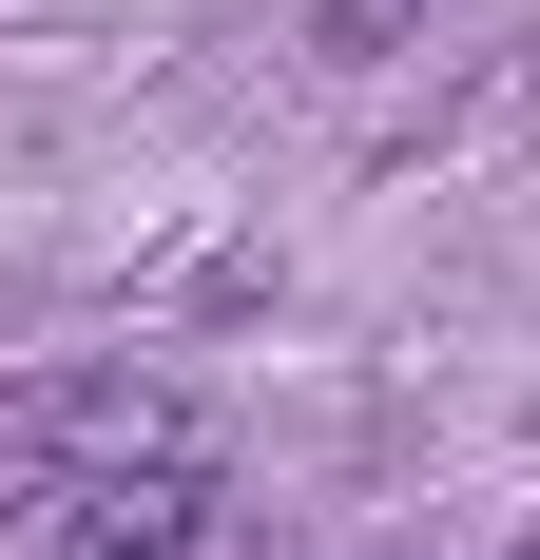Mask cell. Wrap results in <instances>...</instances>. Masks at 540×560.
Here are the masks:
<instances>
[{
  "label": "cell",
  "mask_w": 540,
  "mask_h": 560,
  "mask_svg": "<svg viewBox=\"0 0 540 560\" xmlns=\"http://www.w3.org/2000/svg\"><path fill=\"white\" fill-rule=\"evenodd\" d=\"M213 541H232L213 464H193V445H155V464H78V483H58V541H39V560H213Z\"/></svg>",
  "instance_id": "obj_1"
},
{
  "label": "cell",
  "mask_w": 540,
  "mask_h": 560,
  "mask_svg": "<svg viewBox=\"0 0 540 560\" xmlns=\"http://www.w3.org/2000/svg\"><path fill=\"white\" fill-rule=\"evenodd\" d=\"M39 445H58V464H155V445H193V425H174V387L97 368V387H58V406H39Z\"/></svg>",
  "instance_id": "obj_2"
},
{
  "label": "cell",
  "mask_w": 540,
  "mask_h": 560,
  "mask_svg": "<svg viewBox=\"0 0 540 560\" xmlns=\"http://www.w3.org/2000/svg\"><path fill=\"white\" fill-rule=\"evenodd\" d=\"M58 483H78V464H58L39 425H0V560H20V541H58Z\"/></svg>",
  "instance_id": "obj_3"
},
{
  "label": "cell",
  "mask_w": 540,
  "mask_h": 560,
  "mask_svg": "<svg viewBox=\"0 0 540 560\" xmlns=\"http://www.w3.org/2000/svg\"><path fill=\"white\" fill-rule=\"evenodd\" d=\"M406 20H425V0H328V58H386Z\"/></svg>",
  "instance_id": "obj_4"
}]
</instances>
